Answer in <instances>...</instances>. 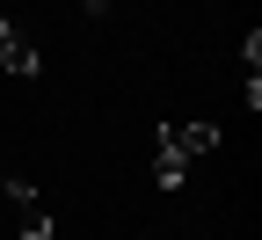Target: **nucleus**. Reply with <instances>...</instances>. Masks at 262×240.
I'll use <instances>...</instances> for the list:
<instances>
[{
	"label": "nucleus",
	"instance_id": "nucleus-1",
	"mask_svg": "<svg viewBox=\"0 0 262 240\" xmlns=\"http://www.w3.org/2000/svg\"><path fill=\"white\" fill-rule=\"evenodd\" d=\"M153 182H160V189H182V182H189V153L168 139V131H160V153H153Z\"/></svg>",
	"mask_w": 262,
	"mask_h": 240
},
{
	"label": "nucleus",
	"instance_id": "nucleus-2",
	"mask_svg": "<svg viewBox=\"0 0 262 240\" xmlns=\"http://www.w3.org/2000/svg\"><path fill=\"white\" fill-rule=\"evenodd\" d=\"M0 66H8V73H15V80H37V66H44V58H37V44H29V37H22V29H15V37H8V44H0Z\"/></svg>",
	"mask_w": 262,
	"mask_h": 240
},
{
	"label": "nucleus",
	"instance_id": "nucleus-3",
	"mask_svg": "<svg viewBox=\"0 0 262 240\" xmlns=\"http://www.w3.org/2000/svg\"><path fill=\"white\" fill-rule=\"evenodd\" d=\"M168 139H175L182 153H211V146H219V124H168Z\"/></svg>",
	"mask_w": 262,
	"mask_h": 240
},
{
	"label": "nucleus",
	"instance_id": "nucleus-4",
	"mask_svg": "<svg viewBox=\"0 0 262 240\" xmlns=\"http://www.w3.org/2000/svg\"><path fill=\"white\" fill-rule=\"evenodd\" d=\"M8 37H15V22H8V15H0V44H8Z\"/></svg>",
	"mask_w": 262,
	"mask_h": 240
},
{
	"label": "nucleus",
	"instance_id": "nucleus-5",
	"mask_svg": "<svg viewBox=\"0 0 262 240\" xmlns=\"http://www.w3.org/2000/svg\"><path fill=\"white\" fill-rule=\"evenodd\" d=\"M88 8H95V15H102V8H110V0H88Z\"/></svg>",
	"mask_w": 262,
	"mask_h": 240
}]
</instances>
